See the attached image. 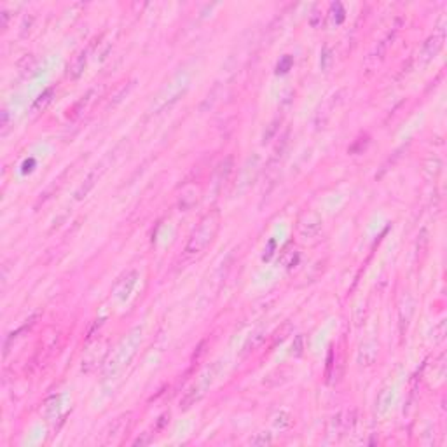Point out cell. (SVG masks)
Listing matches in <instances>:
<instances>
[{
    "instance_id": "cell-1",
    "label": "cell",
    "mask_w": 447,
    "mask_h": 447,
    "mask_svg": "<svg viewBox=\"0 0 447 447\" xmlns=\"http://www.w3.org/2000/svg\"><path fill=\"white\" fill-rule=\"evenodd\" d=\"M217 213H213V215H208L206 219L201 222L200 229H198L196 232H194L193 239H190L189 247H187V252H190V254H194V252H200L203 250V248L208 244L210 242H212L213 235L217 232Z\"/></svg>"
}]
</instances>
